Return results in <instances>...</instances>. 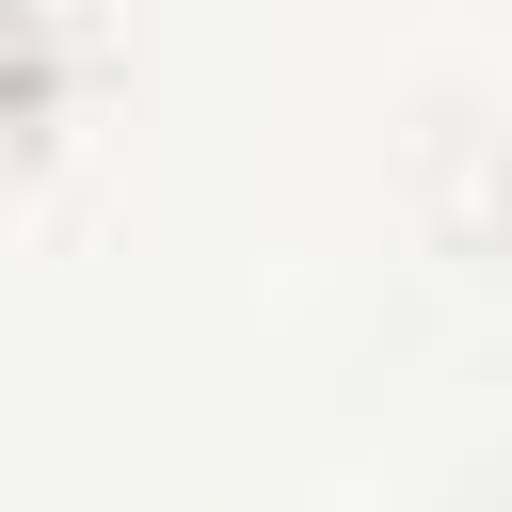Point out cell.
I'll use <instances>...</instances> for the list:
<instances>
[{
  "label": "cell",
  "instance_id": "obj_1",
  "mask_svg": "<svg viewBox=\"0 0 512 512\" xmlns=\"http://www.w3.org/2000/svg\"><path fill=\"white\" fill-rule=\"evenodd\" d=\"M48 80H64V64H48V16H32V0H0V160L48 128Z\"/></svg>",
  "mask_w": 512,
  "mask_h": 512
}]
</instances>
